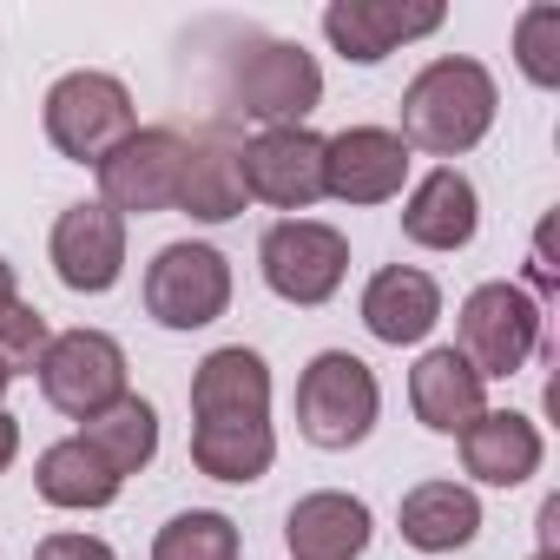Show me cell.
<instances>
[{
	"instance_id": "obj_28",
	"label": "cell",
	"mask_w": 560,
	"mask_h": 560,
	"mask_svg": "<svg viewBox=\"0 0 560 560\" xmlns=\"http://www.w3.org/2000/svg\"><path fill=\"white\" fill-rule=\"evenodd\" d=\"M14 455H21V422H14L8 409H0V475L14 468Z\"/></svg>"
},
{
	"instance_id": "obj_31",
	"label": "cell",
	"mask_w": 560,
	"mask_h": 560,
	"mask_svg": "<svg viewBox=\"0 0 560 560\" xmlns=\"http://www.w3.org/2000/svg\"><path fill=\"white\" fill-rule=\"evenodd\" d=\"M534 560H560V553H534Z\"/></svg>"
},
{
	"instance_id": "obj_10",
	"label": "cell",
	"mask_w": 560,
	"mask_h": 560,
	"mask_svg": "<svg viewBox=\"0 0 560 560\" xmlns=\"http://www.w3.org/2000/svg\"><path fill=\"white\" fill-rule=\"evenodd\" d=\"M93 172H100V205L106 211H119V218L172 211L178 205V172H185V139L172 126H139Z\"/></svg>"
},
{
	"instance_id": "obj_8",
	"label": "cell",
	"mask_w": 560,
	"mask_h": 560,
	"mask_svg": "<svg viewBox=\"0 0 560 560\" xmlns=\"http://www.w3.org/2000/svg\"><path fill=\"white\" fill-rule=\"evenodd\" d=\"M40 396L60 409V416H73V422H93V416H106L119 396H132L126 389V350H119V337H106V330H60L54 343H47V357H40Z\"/></svg>"
},
{
	"instance_id": "obj_7",
	"label": "cell",
	"mask_w": 560,
	"mask_h": 560,
	"mask_svg": "<svg viewBox=\"0 0 560 560\" xmlns=\"http://www.w3.org/2000/svg\"><path fill=\"white\" fill-rule=\"evenodd\" d=\"M455 350L468 357V370L481 383L521 376L527 357L540 350V304L521 284H481V291H468L462 324H455Z\"/></svg>"
},
{
	"instance_id": "obj_15",
	"label": "cell",
	"mask_w": 560,
	"mask_h": 560,
	"mask_svg": "<svg viewBox=\"0 0 560 560\" xmlns=\"http://www.w3.org/2000/svg\"><path fill=\"white\" fill-rule=\"evenodd\" d=\"M475 231H481V198L462 165H435L402 198V237L422 250H462V244H475Z\"/></svg>"
},
{
	"instance_id": "obj_29",
	"label": "cell",
	"mask_w": 560,
	"mask_h": 560,
	"mask_svg": "<svg viewBox=\"0 0 560 560\" xmlns=\"http://www.w3.org/2000/svg\"><path fill=\"white\" fill-rule=\"evenodd\" d=\"M14 304H21V277H14V264H8V257H0V317H8Z\"/></svg>"
},
{
	"instance_id": "obj_27",
	"label": "cell",
	"mask_w": 560,
	"mask_h": 560,
	"mask_svg": "<svg viewBox=\"0 0 560 560\" xmlns=\"http://www.w3.org/2000/svg\"><path fill=\"white\" fill-rule=\"evenodd\" d=\"M34 560H119L100 534H47L40 547H34Z\"/></svg>"
},
{
	"instance_id": "obj_5",
	"label": "cell",
	"mask_w": 560,
	"mask_h": 560,
	"mask_svg": "<svg viewBox=\"0 0 560 560\" xmlns=\"http://www.w3.org/2000/svg\"><path fill=\"white\" fill-rule=\"evenodd\" d=\"M231 100L264 132L270 126H304L324 100V67L298 40H244V54L231 60Z\"/></svg>"
},
{
	"instance_id": "obj_30",
	"label": "cell",
	"mask_w": 560,
	"mask_h": 560,
	"mask_svg": "<svg viewBox=\"0 0 560 560\" xmlns=\"http://www.w3.org/2000/svg\"><path fill=\"white\" fill-rule=\"evenodd\" d=\"M8 383H14V376H8V363H0V396H8Z\"/></svg>"
},
{
	"instance_id": "obj_1",
	"label": "cell",
	"mask_w": 560,
	"mask_h": 560,
	"mask_svg": "<svg viewBox=\"0 0 560 560\" xmlns=\"http://www.w3.org/2000/svg\"><path fill=\"white\" fill-rule=\"evenodd\" d=\"M191 462L211 481H257L277 462L270 435V363L244 343L211 350L191 370Z\"/></svg>"
},
{
	"instance_id": "obj_2",
	"label": "cell",
	"mask_w": 560,
	"mask_h": 560,
	"mask_svg": "<svg viewBox=\"0 0 560 560\" xmlns=\"http://www.w3.org/2000/svg\"><path fill=\"white\" fill-rule=\"evenodd\" d=\"M494 106H501L494 73L481 60H468V54H442V60H429L409 80V93H402V132L396 139L409 152H429V159H462V152H475L488 139Z\"/></svg>"
},
{
	"instance_id": "obj_25",
	"label": "cell",
	"mask_w": 560,
	"mask_h": 560,
	"mask_svg": "<svg viewBox=\"0 0 560 560\" xmlns=\"http://www.w3.org/2000/svg\"><path fill=\"white\" fill-rule=\"evenodd\" d=\"M514 60H521V73L540 93L560 86V8H553V0L521 8V21H514Z\"/></svg>"
},
{
	"instance_id": "obj_6",
	"label": "cell",
	"mask_w": 560,
	"mask_h": 560,
	"mask_svg": "<svg viewBox=\"0 0 560 560\" xmlns=\"http://www.w3.org/2000/svg\"><path fill=\"white\" fill-rule=\"evenodd\" d=\"M257 270H264V284L284 304L317 311V304H330L343 291V277H350V237L337 224H317V218H284V224L264 231Z\"/></svg>"
},
{
	"instance_id": "obj_12",
	"label": "cell",
	"mask_w": 560,
	"mask_h": 560,
	"mask_svg": "<svg viewBox=\"0 0 560 560\" xmlns=\"http://www.w3.org/2000/svg\"><path fill=\"white\" fill-rule=\"evenodd\" d=\"M54 277L80 298H106L126 277V218L106 205H67L54 218Z\"/></svg>"
},
{
	"instance_id": "obj_20",
	"label": "cell",
	"mask_w": 560,
	"mask_h": 560,
	"mask_svg": "<svg viewBox=\"0 0 560 560\" xmlns=\"http://www.w3.org/2000/svg\"><path fill=\"white\" fill-rule=\"evenodd\" d=\"M284 540H291V560H357L370 547V508L337 488L304 494L284 514Z\"/></svg>"
},
{
	"instance_id": "obj_24",
	"label": "cell",
	"mask_w": 560,
	"mask_h": 560,
	"mask_svg": "<svg viewBox=\"0 0 560 560\" xmlns=\"http://www.w3.org/2000/svg\"><path fill=\"white\" fill-rule=\"evenodd\" d=\"M244 540H237V521L218 514V508H191V514H172L152 540V560H237Z\"/></svg>"
},
{
	"instance_id": "obj_23",
	"label": "cell",
	"mask_w": 560,
	"mask_h": 560,
	"mask_svg": "<svg viewBox=\"0 0 560 560\" xmlns=\"http://www.w3.org/2000/svg\"><path fill=\"white\" fill-rule=\"evenodd\" d=\"M80 442L126 481V475H139V468L159 455V409H152L145 396H119L106 416L80 422Z\"/></svg>"
},
{
	"instance_id": "obj_18",
	"label": "cell",
	"mask_w": 560,
	"mask_h": 560,
	"mask_svg": "<svg viewBox=\"0 0 560 560\" xmlns=\"http://www.w3.org/2000/svg\"><path fill=\"white\" fill-rule=\"evenodd\" d=\"M540 455H547L540 429L514 409H488L475 429H462V468L488 488H521L540 468Z\"/></svg>"
},
{
	"instance_id": "obj_3",
	"label": "cell",
	"mask_w": 560,
	"mask_h": 560,
	"mask_svg": "<svg viewBox=\"0 0 560 560\" xmlns=\"http://www.w3.org/2000/svg\"><path fill=\"white\" fill-rule=\"evenodd\" d=\"M40 119H47L54 152L73 159V165H100L113 145H126V139L139 132L132 93H126V80H113V73H67V80H54Z\"/></svg>"
},
{
	"instance_id": "obj_26",
	"label": "cell",
	"mask_w": 560,
	"mask_h": 560,
	"mask_svg": "<svg viewBox=\"0 0 560 560\" xmlns=\"http://www.w3.org/2000/svg\"><path fill=\"white\" fill-rule=\"evenodd\" d=\"M47 317L34 311V304H14L8 317H0V363H8V376H21V370H40V357H47Z\"/></svg>"
},
{
	"instance_id": "obj_13",
	"label": "cell",
	"mask_w": 560,
	"mask_h": 560,
	"mask_svg": "<svg viewBox=\"0 0 560 560\" xmlns=\"http://www.w3.org/2000/svg\"><path fill=\"white\" fill-rule=\"evenodd\" d=\"M448 14L435 8V0H422V8H409V0H330L324 8V40L357 60V67H376L389 60L396 47L409 40H429Z\"/></svg>"
},
{
	"instance_id": "obj_9",
	"label": "cell",
	"mask_w": 560,
	"mask_h": 560,
	"mask_svg": "<svg viewBox=\"0 0 560 560\" xmlns=\"http://www.w3.org/2000/svg\"><path fill=\"white\" fill-rule=\"evenodd\" d=\"M145 311L165 330H205L231 311V264L211 244H165L145 264Z\"/></svg>"
},
{
	"instance_id": "obj_17",
	"label": "cell",
	"mask_w": 560,
	"mask_h": 560,
	"mask_svg": "<svg viewBox=\"0 0 560 560\" xmlns=\"http://www.w3.org/2000/svg\"><path fill=\"white\" fill-rule=\"evenodd\" d=\"M409 409H416L422 429L462 435V429H475V422L488 416V383L468 370V357H462L455 343H442V350H429V357L409 370Z\"/></svg>"
},
{
	"instance_id": "obj_16",
	"label": "cell",
	"mask_w": 560,
	"mask_h": 560,
	"mask_svg": "<svg viewBox=\"0 0 560 560\" xmlns=\"http://www.w3.org/2000/svg\"><path fill=\"white\" fill-rule=\"evenodd\" d=\"M442 324V284L416 264H383L363 284V330L376 343H422Z\"/></svg>"
},
{
	"instance_id": "obj_22",
	"label": "cell",
	"mask_w": 560,
	"mask_h": 560,
	"mask_svg": "<svg viewBox=\"0 0 560 560\" xmlns=\"http://www.w3.org/2000/svg\"><path fill=\"white\" fill-rule=\"evenodd\" d=\"M172 211H185V218H198V224H224V218H237V211H244V172H237V152L218 145V139L185 145V172H178V205H172Z\"/></svg>"
},
{
	"instance_id": "obj_11",
	"label": "cell",
	"mask_w": 560,
	"mask_h": 560,
	"mask_svg": "<svg viewBox=\"0 0 560 560\" xmlns=\"http://www.w3.org/2000/svg\"><path fill=\"white\" fill-rule=\"evenodd\" d=\"M244 198H264L277 211H311L324 198V139L311 126H270L237 152Z\"/></svg>"
},
{
	"instance_id": "obj_14",
	"label": "cell",
	"mask_w": 560,
	"mask_h": 560,
	"mask_svg": "<svg viewBox=\"0 0 560 560\" xmlns=\"http://www.w3.org/2000/svg\"><path fill=\"white\" fill-rule=\"evenodd\" d=\"M409 178V145L389 126H343L324 139V198L343 205H389Z\"/></svg>"
},
{
	"instance_id": "obj_21",
	"label": "cell",
	"mask_w": 560,
	"mask_h": 560,
	"mask_svg": "<svg viewBox=\"0 0 560 560\" xmlns=\"http://www.w3.org/2000/svg\"><path fill=\"white\" fill-rule=\"evenodd\" d=\"M34 488H40V501L47 508H113L119 501V475L80 442V435H67V442H54V448H40V462H34Z\"/></svg>"
},
{
	"instance_id": "obj_4",
	"label": "cell",
	"mask_w": 560,
	"mask_h": 560,
	"mask_svg": "<svg viewBox=\"0 0 560 560\" xmlns=\"http://www.w3.org/2000/svg\"><path fill=\"white\" fill-rule=\"evenodd\" d=\"M376 409H383L376 370L350 350H324L298 376V429L311 448H357L376 429Z\"/></svg>"
},
{
	"instance_id": "obj_19",
	"label": "cell",
	"mask_w": 560,
	"mask_h": 560,
	"mask_svg": "<svg viewBox=\"0 0 560 560\" xmlns=\"http://www.w3.org/2000/svg\"><path fill=\"white\" fill-rule=\"evenodd\" d=\"M396 527L416 553H455L481 534V501L462 481H416L396 508Z\"/></svg>"
}]
</instances>
